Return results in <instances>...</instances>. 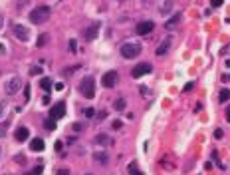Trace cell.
<instances>
[{
    "label": "cell",
    "mask_w": 230,
    "mask_h": 175,
    "mask_svg": "<svg viewBox=\"0 0 230 175\" xmlns=\"http://www.w3.org/2000/svg\"><path fill=\"white\" fill-rule=\"evenodd\" d=\"M169 48H171V38H165V42H163L161 46H159V48H157V52H155V54L163 58V56H165L167 52H169Z\"/></svg>",
    "instance_id": "5bb4252c"
},
{
    "label": "cell",
    "mask_w": 230,
    "mask_h": 175,
    "mask_svg": "<svg viewBox=\"0 0 230 175\" xmlns=\"http://www.w3.org/2000/svg\"><path fill=\"white\" fill-rule=\"evenodd\" d=\"M113 106H115V110H117V111H123V110H125V99H123V98L115 99V103H113Z\"/></svg>",
    "instance_id": "ffe728a7"
},
{
    "label": "cell",
    "mask_w": 230,
    "mask_h": 175,
    "mask_svg": "<svg viewBox=\"0 0 230 175\" xmlns=\"http://www.w3.org/2000/svg\"><path fill=\"white\" fill-rule=\"evenodd\" d=\"M30 149H32V151H42V149H44V141H42L40 137L32 139L30 141Z\"/></svg>",
    "instance_id": "9a60e30c"
},
{
    "label": "cell",
    "mask_w": 230,
    "mask_h": 175,
    "mask_svg": "<svg viewBox=\"0 0 230 175\" xmlns=\"http://www.w3.org/2000/svg\"><path fill=\"white\" fill-rule=\"evenodd\" d=\"M226 118H228V122H230V106H228V110H226Z\"/></svg>",
    "instance_id": "74e56055"
},
{
    "label": "cell",
    "mask_w": 230,
    "mask_h": 175,
    "mask_svg": "<svg viewBox=\"0 0 230 175\" xmlns=\"http://www.w3.org/2000/svg\"><path fill=\"white\" fill-rule=\"evenodd\" d=\"M220 4H222V0H212L210 6H212V8H216V6H220Z\"/></svg>",
    "instance_id": "f546056e"
},
{
    "label": "cell",
    "mask_w": 230,
    "mask_h": 175,
    "mask_svg": "<svg viewBox=\"0 0 230 175\" xmlns=\"http://www.w3.org/2000/svg\"><path fill=\"white\" fill-rule=\"evenodd\" d=\"M38 74H42V68L40 66H32L30 68V76H38Z\"/></svg>",
    "instance_id": "d4e9b609"
},
{
    "label": "cell",
    "mask_w": 230,
    "mask_h": 175,
    "mask_svg": "<svg viewBox=\"0 0 230 175\" xmlns=\"http://www.w3.org/2000/svg\"><path fill=\"white\" fill-rule=\"evenodd\" d=\"M93 159H95V161H101V163H107V159H109V157H107V153H103V151H95V153H93Z\"/></svg>",
    "instance_id": "ac0fdd59"
},
{
    "label": "cell",
    "mask_w": 230,
    "mask_h": 175,
    "mask_svg": "<svg viewBox=\"0 0 230 175\" xmlns=\"http://www.w3.org/2000/svg\"><path fill=\"white\" fill-rule=\"evenodd\" d=\"M141 54V46L139 44H123L121 46V56L131 60V58H137Z\"/></svg>",
    "instance_id": "277c9868"
},
{
    "label": "cell",
    "mask_w": 230,
    "mask_h": 175,
    "mask_svg": "<svg viewBox=\"0 0 230 175\" xmlns=\"http://www.w3.org/2000/svg\"><path fill=\"white\" fill-rule=\"evenodd\" d=\"M226 99H230V90H226V88H224L222 91H220V102H226Z\"/></svg>",
    "instance_id": "603a6c76"
},
{
    "label": "cell",
    "mask_w": 230,
    "mask_h": 175,
    "mask_svg": "<svg viewBox=\"0 0 230 175\" xmlns=\"http://www.w3.org/2000/svg\"><path fill=\"white\" fill-rule=\"evenodd\" d=\"M2 26H4V16L0 14V28H2Z\"/></svg>",
    "instance_id": "8d00e7d4"
},
{
    "label": "cell",
    "mask_w": 230,
    "mask_h": 175,
    "mask_svg": "<svg viewBox=\"0 0 230 175\" xmlns=\"http://www.w3.org/2000/svg\"><path fill=\"white\" fill-rule=\"evenodd\" d=\"M79 91H81V95H83V98L91 99V98L95 95V80H93L91 76L83 78V80L79 82Z\"/></svg>",
    "instance_id": "7a4b0ae2"
},
{
    "label": "cell",
    "mask_w": 230,
    "mask_h": 175,
    "mask_svg": "<svg viewBox=\"0 0 230 175\" xmlns=\"http://www.w3.org/2000/svg\"><path fill=\"white\" fill-rule=\"evenodd\" d=\"M81 127H83L81 123H74V130H76V131H81Z\"/></svg>",
    "instance_id": "836d02e7"
},
{
    "label": "cell",
    "mask_w": 230,
    "mask_h": 175,
    "mask_svg": "<svg viewBox=\"0 0 230 175\" xmlns=\"http://www.w3.org/2000/svg\"><path fill=\"white\" fill-rule=\"evenodd\" d=\"M179 22H181V14H179V12H177V14H173V18H169V20H167V22H165V28H167V30H169V32H173L175 28L179 26Z\"/></svg>",
    "instance_id": "8fae6325"
},
{
    "label": "cell",
    "mask_w": 230,
    "mask_h": 175,
    "mask_svg": "<svg viewBox=\"0 0 230 175\" xmlns=\"http://www.w3.org/2000/svg\"><path fill=\"white\" fill-rule=\"evenodd\" d=\"M56 90L62 91V90H64V84H62V82H58V84H56Z\"/></svg>",
    "instance_id": "e575fe53"
},
{
    "label": "cell",
    "mask_w": 230,
    "mask_h": 175,
    "mask_svg": "<svg viewBox=\"0 0 230 175\" xmlns=\"http://www.w3.org/2000/svg\"><path fill=\"white\" fill-rule=\"evenodd\" d=\"M40 88H42V90H46V91H50V90H52V80H50V78H42V80H40Z\"/></svg>",
    "instance_id": "d6986e66"
},
{
    "label": "cell",
    "mask_w": 230,
    "mask_h": 175,
    "mask_svg": "<svg viewBox=\"0 0 230 175\" xmlns=\"http://www.w3.org/2000/svg\"><path fill=\"white\" fill-rule=\"evenodd\" d=\"M111 126H113V130H121V126H123V123H121V122H113Z\"/></svg>",
    "instance_id": "4dcf8cb0"
},
{
    "label": "cell",
    "mask_w": 230,
    "mask_h": 175,
    "mask_svg": "<svg viewBox=\"0 0 230 175\" xmlns=\"http://www.w3.org/2000/svg\"><path fill=\"white\" fill-rule=\"evenodd\" d=\"M56 175H70V169H58Z\"/></svg>",
    "instance_id": "4316f807"
},
{
    "label": "cell",
    "mask_w": 230,
    "mask_h": 175,
    "mask_svg": "<svg viewBox=\"0 0 230 175\" xmlns=\"http://www.w3.org/2000/svg\"><path fill=\"white\" fill-rule=\"evenodd\" d=\"M14 34H16V38H20L22 42H28V40H30V30H28L26 26H22V24H16L14 26Z\"/></svg>",
    "instance_id": "30bf717a"
},
{
    "label": "cell",
    "mask_w": 230,
    "mask_h": 175,
    "mask_svg": "<svg viewBox=\"0 0 230 175\" xmlns=\"http://www.w3.org/2000/svg\"><path fill=\"white\" fill-rule=\"evenodd\" d=\"M14 137H16V141H20V143H22V141H26L28 137H30V131H28V127H18Z\"/></svg>",
    "instance_id": "4fadbf2b"
},
{
    "label": "cell",
    "mask_w": 230,
    "mask_h": 175,
    "mask_svg": "<svg viewBox=\"0 0 230 175\" xmlns=\"http://www.w3.org/2000/svg\"><path fill=\"white\" fill-rule=\"evenodd\" d=\"M44 127H46V130H56V119L48 118V119L44 122Z\"/></svg>",
    "instance_id": "44dd1931"
},
{
    "label": "cell",
    "mask_w": 230,
    "mask_h": 175,
    "mask_svg": "<svg viewBox=\"0 0 230 175\" xmlns=\"http://www.w3.org/2000/svg\"><path fill=\"white\" fill-rule=\"evenodd\" d=\"M50 14H52L50 6H38V8H34V10L30 12V22L32 24H44L46 20L50 18Z\"/></svg>",
    "instance_id": "6da1fadb"
},
{
    "label": "cell",
    "mask_w": 230,
    "mask_h": 175,
    "mask_svg": "<svg viewBox=\"0 0 230 175\" xmlns=\"http://www.w3.org/2000/svg\"><path fill=\"white\" fill-rule=\"evenodd\" d=\"M83 114H85V118H91V115H93V114H95V111H93V110H91V107H87V110H85V111H83Z\"/></svg>",
    "instance_id": "83f0119b"
},
{
    "label": "cell",
    "mask_w": 230,
    "mask_h": 175,
    "mask_svg": "<svg viewBox=\"0 0 230 175\" xmlns=\"http://www.w3.org/2000/svg\"><path fill=\"white\" fill-rule=\"evenodd\" d=\"M24 98H30V86H26V88H24Z\"/></svg>",
    "instance_id": "f1b7e54d"
},
{
    "label": "cell",
    "mask_w": 230,
    "mask_h": 175,
    "mask_svg": "<svg viewBox=\"0 0 230 175\" xmlns=\"http://www.w3.org/2000/svg\"><path fill=\"white\" fill-rule=\"evenodd\" d=\"M151 70H153V66L149 64V62H141V64H137L135 68L131 70V78H141V76H145V74H151Z\"/></svg>",
    "instance_id": "8992f818"
},
{
    "label": "cell",
    "mask_w": 230,
    "mask_h": 175,
    "mask_svg": "<svg viewBox=\"0 0 230 175\" xmlns=\"http://www.w3.org/2000/svg\"><path fill=\"white\" fill-rule=\"evenodd\" d=\"M115 82H117V72H115V70H111V72H105V74L101 76V84H103V88H113Z\"/></svg>",
    "instance_id": "9c48e42d"
},
{
    "label": "cell",
    "mask_w": 230,
    "mask_h": 175,
    "mask_svg": "<svg viewBox=\"0 0 230 175\" xmlns=\"http://www.w3.org/2000/svg\"><path fill=\"white\" fill-rule=\"evenodd\" d=\"M127 171H129V175H143V171H141V169L137 167V163H135V161L127 165Z\"/></svg>",
    "instance_id": "2e32d148"
},
{
    "label": "cell",
    "mask_w": 230,
    "mask_h": 175,
    "mask_svg": "<svg viewBox=\"0 0 230 175\" xmlns=\"http://www.w3.org/2000/svg\"><path fill=\"white\" fill-rule=\"evenodd\" d=\"M159 12H161V14H169L171 12V0H165V2L159 4Z\"/></svg>",
    "instance_id": "e0dca14e"
},
{
    "label": "cell",
    "mask_w": 230,
    "mask_h": 175,
    "mask_svg": "<svg viewBox=\"0 0 230 175\" xmlns=\"http://www.w3.org/2000/svg\"><path fill=\"white\" fill-rule=\"evenodd\" d=\"M4 111H6V103H4V102H0V115H2Z\"/></svg>",
    "instance_id": "1f68e13d"
},
{
    "label": "cell",
    "mask_w": 230,
    "mask_h": 175,
    "mask_svg": "<svg viewBox=\"0 0 230 175\" xmlns=\"http://www.w3.org/2000/svg\"><path fill=\"white\" fill-rule=\"evenodd\" d=\"M66 115V103L64 102H58L52 106V110H50V118L52 119H62Z\"/></svg>",
    "instance_id": "ba28073f"
},
{
    "label": "cell",
    "mask_w": 230,
    "mask_h": 175,
    "mask_svg": "<svg viewBox=\"0 0 230 175\" xmlns=\"http://www.w3.org/2000/svg\"><path fill=\"white\" fill-rule=\"evenodd\" d=\"M93 143L95 145H113V139L109 135H105V133H99V135H95Z\"/></svg>",
    "instance_id": "7c38bea8"
},
{
    "label": "cell",
    "mask_w": 230,
    "mask_h": 175,
    "mask_svg": "<svg viewBox=\"0 0 230 175\" xmlns=\"http://www.w3.org/2000/svg\"><path fill=\"white\" fill-rule=\"evenodd\" d=\"M153 28H155V22L153 20H145V22H139L135 26V32L139 36H147V34H151L153 32Z\"/></svg>",
    "instance_id": "52a82bcc"
},
{
    "label": "cell",
    "mask_w": 230,
    "mask_h": 175,
    "mask_svg": "<svg viewBox=\"0 0 230 175\" xmlns=\"http://www.w3.org/2000/svg\"><path fill=\"white\" fill-rule=\"evenodd\" d=\"M20 86H22V80H20V76H12L10 80L4 82V91H6L8 95H16L20 91Z\"/></svg>",
    "instance_id": "3957f363"
},
{
    "label": "cell",
    "mask_w": 230,
    "mask_h": 175,
    "mask_svg": "<svg viewBox=\"0 0 230 175\" xmlns=\"http://www.w3.org/2000/svg\"><path fill=\"white\" fill-rule=\"evenodd\" d=\"M99 28H101V22H93V24H89V26L83 30V40H87V42L95 40V38H97V34H99Z\"/></svg>",
    "instance_id": "5b68a950"
},
{
    "label": "cell",
    "mask_w": 230,
    "mask_h": 175,
    "mask_svg": "<svg viewBox=\"0 0 230 175\" xmlns=\"http://www.w3.org/2000/svg\"><path fill=\"white\" fill-rule=\"evenodd\" d=\"M42 171H44V167H42V165H36L32 171H26L24 175H42Z\"/></svg>",
    "instance_id": "7402d4cb"
},
{
    "label": "cell",
    "mask_w": 230,
    "mask_h": 175,
    "mask_svg": "<svg viewBox=\"0 0 230 175\" xmlns=\"http://www.w3.org/2000/svg\"><path fill=\"white\" fill-rule=\"evenodd\" d=\"M222 135H224L222 130H216V131H214V137H216V139H222Z\"/></svg>",
    "instance_id": "484cf974"
},
{
    "label": "cell",
    "mask_w": 230,
    "mask_h": 175,
    "mask_svg": "<svg viewBox=\"0 0 230 175\" xmlns=\"http://www.w3.org/2000/svg\"><path fill=\"white\" fill-rule=\"evenodd\" d=\"M16 161H18V163H24V155H16Z\"/></svg>",
    "instance_id": "d590c367"
},
{
    "label": "cell",
    "mask_w": 230,
    "mask_h": 175,
    "mask_svg": "<svg viewBox=\"0 0 230 175\" xmlns=\"http://www.w3.org/2000/svg\"><path fill=\"white\" fill-rule=\"evenodd\" d=\"M46 44H48V34H42L38 38V46L42 48V46H46Z\"/></svg>",
    "instance_id": "cb8c5ba5"
},
{
    "label": "cell",
    "mask_w": 230,
    "mask_h": 175,
    "mask_svg": "<svg viewBox=\"0 0 230 175\" xmlns=\"http://www.w3.org/2000/svg\"><path fill=\"white\" fill-rule=\"evenodd\" d=\"M70 48H72V52H76V40H70Z\"/></svg>",
    "instance_id": "d6a6232c"
}]
</instances>
